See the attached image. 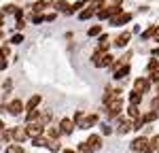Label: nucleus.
<instances>
[{"label":"nucleus","mask_w":159,"mask_h":153,"mask_svg":"<svg viewBox=\"0 0 159 153\" xmlns=\"http://www.w3.org/2000/svg\"><path fill=\"white\" fill-rule=\"evenodd\" d=\"M132 151H134V153H153L151 140L144 138V136H138V138H134V140H132Z\"/></svg>","instance_id":"nucleus-1"},{"label":"nucleus","mask_w":159,"mask_h":153,"mask_svg":"<svg viewBox=\"0 0 159 153\" xmlns=\"http://www.w3.org/2000/svg\"><path fill=\"white\" fill-rule=\"evenodd\" d=\"M106 104V113H108V117H119L123 111V100L121 96H117V98H112V100L104 102Z\"/></svg>","instance_id":"nucleus-2"},{"label":"nucleus","mask_w":159,"mask_h":153,"mask_svg":"<svg viewBox=\"0 0 159 153\" xmlns=\"http://www.w3.org/2000/svg\"><path fill=\"white\" fill-rule=\"evenodd\" d=\"M25 132H28V138H34L45 132V126L40 121H30V123H25Z\"/></svg>","instance_id":"nucleus-3"},{"label":"nucleus","mask_w":159,"mask_h":153,"mask_svg":"<svg viewBox=\"0 0 159 153\" xmlns=\"http://www.w3.org/2000/svg\"><path fill=\"white\" fill-rule=\"evenodd\" d=\"M125 75H129V62H123L119 60V64H115V79H123Z\"/></svg>","instance_id":"nucleus-4"},{"label":"nucleus","mask_w":159,"mask_h":153,"mask_svg":"<svg viewBox=\"0 0 159 153\" xmlns=\"http://www.w3.org/2000/svg\"><path fill=\"white\" fill-rule=\"evenodd\" d=\"M7 113H11V115H21V113H24V102L19 100V98L11 100L9 104H7Z\"/></svg>","instance_id":"nucleus-5"},{"label":"nucleus","mask_w":159,"mask_h":153,"mask_svg":"<svg viewBox=\"0 0 159 153\" xmlns=\"http://www.w3.org/2000/svg\"><path fill=\"white\" fill-rule=\"evenodd\" d=\"M127 21H132V15L129 13H117V15L110 17V24L112 26H123V24H127Z\"/></svg>","instance_id":"nucleus-6"},{"label":"nucleus","mask_w":159,"mask_h":153,"mask_svg":"<svg viewBox=\"0 0 159 153\" xmlns=\"http://www.w3.org/2000/svg\"><path fill=\"white\" fill-rule=\"evenodd\" d=\"M129 130H132V119L129 117H123V119L117 121V132L119 134H127Z\"/></svg>","instance_id":"nucleus-7"},{"label":"nucleus","mask_w":159,"mask_h":153,"mask_svg":"<svg viewBox=\"0 0 159 153\" xmlns=\"http://www.w3.org/2000/svg\"><path fill=\"white\" fill-rule=\"evenodd\" d=\"M25 138H28L25 126H17V128H13V140H15V142H24Z\"/></svg>","instance_id":"nucleus-8"},{"label":"nucleus","mask_w":159,"mask_h":153,"mask_svg":"<svg viewBox=\"0 0 159 153\" xmlns=\"http://www.w3.org/2000/svg\"><path fill=\"white\" fill-rule=\"evenodd\" d=\"M60 130H61V134H72L74 132V121L68 119V117H64L60 121Z\"/></svg>","instance_id":"nucleus-9"},{"label":"nucleus","mask_w":159,"mask_h":153,"mask_svg":"<svg viewBox=\"0 0 159 153\" xmlns=\"http://www.w3.org/2000/svg\"><path fill=\"white\" fill-rule=\"evenodd\" d=\"M148 87H151L148 79H136V83H134V91H138V94H147Z\"/></svg>","instance_id":"nucleus-10"},{"label":"nucleus","mask_w":159,"mask_h":153,"mask_svg":"<svg viewBox=\"0 0 159 153\" xmlns=\"http://www.w3.org/2000/svg\"><path fill=\"white\" fill-rule=\"evenodd\" d=\"M87 145L91 147V151H98V149H102V138H100L98 134H91L87 138Z\"/></svg>","instance_id":"nucleus-11"},{"label":"nucleus","mask_w":159,"mask_h":153,"mask_svg":"<svg viewBox=\"0 0 159 153\" xmlns=\"http://www.w3.org/2000/svg\"><path fill=\"white\" fill-rule=\"evenodd\" d=\"M129 38H132V32H121L119 36L115 38V45H117V47H125V45L129 43Z\"/></svg>","instance_id":"nucleus-12"},{"label":"nucleus","mask_w":159,"mask_h":153,"mask_svg":"<svg viewBox=\"0 0 159 153\" xmlns=\"http://www.w3.org/2000/svg\"><path fill=\"white\" fill-rule=\"evenodd\" d=\"M108 47H110V40H108V36H106V34H102V36H100V40H98V49L106 53V51H108Z\"/></svg>","instance_id":"nucleus-13"},{"label":"nucleus","mask_w":159,"mask_h":153,"mask_svg":"<svg viewBox=\"0 0 159 153\" xmlns=\"http://www.w3.org/2000/svg\"><path fill=\"white\" fill-rule=\"evenodd\" d=\"M47 147H49V151H53V153H60V151H61V142H60L57 138H49Z\"/></svg>","instance_id":"nucleus-14"},{"label":"nucleus","mask_w":159,"mask_h":153,"mask_svg":"<svg viewBox=\"0 0 159 153\" xmlns=\"http://www.w3.org/2000/svg\"><path fill=\"white\" fill-rule=\"evenodd\" d=\"M96 123H98V115H87L85 117V121H83V130H85V128H93L96 126Z\"/></svg>","instance_id":"nucleus-15"},{"label":"nucleus","mask_w":159,"mask_h":153,"mask_svg":"<svg viewBox=\"0 0 159 153\" xmlns=\"http://www.w3.org/2000/svg\"><path fill=\"white\" fill-rule=\"evenodd\" d=\"M38 115H40V111H36V109H28V113H25V123L38 121Z\"/></svg>","instance_id":"nucleus-16"},{"label":"nucleus","mask_w":159,"mask_h":153,"mask_svg":"<svg viewBox=\"0 0 159 153\" xmlns=\"http://www.w3.org/2000/svg\"><path fill=\"white\" fill-rule=\"evenodd\" d=\"M49 4H51L49 0H40V2H36V4L32 7V13H40V11H45V9H47Z\"/></svg>","instance_id":"nucleus-17"},{"label":"nucleus","mask_w":159,"mask_h":153,"mask_svg":"<svg viewBox=\"0 0 159 153\" xmlns=\"http://www.w3.org/2000/svg\"><path fill=\"white\" fill-rule=\"evenodd\" d=\"M51 119H53V115H51V111H45V113L38 115V121L43 123V126H47V123H51Z\"/></svg>","instance_id":"nucleus-18"},{"label":"nucleus","mask_w":159,"mask_h":153,"mask_svg":"<svg viewBox=\"0 0 159 153\" xmlns=\"http://www.w3.org/2000/svg\"><path fill=\"white\" fill-rule=\"evenodd\" d=\"M140 117H142V121H144V123H151V121H155V119H157V111H153V109H151L148 113L140 115Z\"/></svg>","instance_id":"nucleus-19"},{"label":"nucleus","mask_w":159,"mask_h":153,"mask_svg":"<svg viewBox=\"0 0 159 153\" xmlns=\"http://www.w3.org/2000/svg\"><path fill=\"white\" fill-rule=\"evenodd\" d=\"M127 115H129V119H136V117H140V109H138V104H132V102H129Z\"/></svg>","instance_id":"nucleus-20"},{"label":"nucleus","mask_w":159,"mask_h":153,"mask_svg":"<svg viewBox=\"0 0 159 153\" xmlns=\"http://www.w3.org/2000/svg\"><path fill=\"white\" fill-rule=\"evenodd\" d=\"M55 9H57L60 13H70V4L64 2V0H57V2H55Z\"/></svg>","instance_id":"nucleus-21"},{"label":"nucleus","mask_w":159,"mask_h":153,"mask_svg":"<svg viewBox=\"0 0 159 153\" xmlns=\"http://www.w3.org/2000/svg\"><path fill=\"white\" fill-rule=\"evenodd\" d=\"M72 121H74V126H76V128H81V126H83V121H85V113H83V111H76V115H74Z\"/></svg>","instance_id":"nucleus-22"},{"label":"nucleus","mask_w":159,"mask_h":153,"mask_svg":"<svg viewBox=\"0 0 159 153\" xmlns=\"http://www.w3.org/2000/svg\"><path fill=\"white\" fill-rule=\"evenodd\" d=\"M40 100H43V98H40L38 94H34V96H32V98L28 100V109H36L38 104H40Z\"/></svg>","instance_id":"nucleus-23"},{"label":"nucleus","mask_w":159,"mask_h":153,"mask_svg":"<svg viewBox=\"0 0 159 153\" xmlns=\"http://www.w3.org/2000/svg\"><path fill=\"white\" fill-rule=\"evenodd\" d=\"M0 138H2V142H9V140H13V130H7V128H4V130L0 132Z\"/></svg>","instance_id":"nucleus-24"},{"label":"nucleus","mask_w":159,"mask_h":153,"mask_svg":"<svg viewBox=\"0 0 159 153\" xmlns=\"http://www.w3.org/2000/svg\"><path fill=\"white\" fill-rule=\"evenodd\" d=\"M34 147H47V142H49V138H45V136H34Z\"/></svg>","instance_id":"nucleus-25"},{"label":"nucleus","mask_w":159,"mask_h":153,"mask_svg":"<svg viewBox=\"0 0 159 153\" xmlns=\"http://www.w3.org/2000/svg\"><path fill=\"white\" fill-rule=\"evenodd\" d=\"M140 100H142V94H138V91L132 89V94H129V102H132V104H140Z\"/></svg>","instance_id":"nucleus-26"},{"label":"nucleus","mask_w":159,"mask_h":153,"mask_svg":"<svg viewBox=\"0 0 159 153\" xmlns=\"http://www.w3.org/2000/svg\"><path fill=\"white\" fill-rule=\"evenodd\" d=\"M148 83H159V70H148Z\"/></svg>","instance_id":"nucleus-27"},{"label":"nucleus","mask_w":159,"mask_h":153,"mask_svg":"<svg viewBox=\"0 0 159 153\" xmlns=\"http://www.w3.org/2000/svg\"><path fill=\"white\" fill-rule=\"evenodd\" d=\"M7 153H24V147H21V142H15V145H11V147L7 149Z\"/></svg>","instance_id":"nucleus-28"},{"label":"nucleus","mask_w":159,"mask_h":153,"mask_svg":"<svg viewBox=\"0 0 159 153\" xmlns=\"http://www.w3.org/2000/svg\"><path fill=\"white\" fill-rule=\"evenodd\" d=\"M91 15H96V11H93L91 7H89V9H85V11H81V13H79V17H81V19H89Z\"/></svg>","instance_id":"nucleus-29"},{"label":"nucleus","mask_w":159,"mask_h":153,"mask_svg":"<svg viewBox=\"0 0 159 153\" xmlns=\"http://www.w3.org/2000/svg\"><path fill=\"white\" fill-rule=\"evenodd\" d=\"M76 153H93V151H91V147H89L87 142H81V145L76 147Z\"/></svg>","instance_id":"nucleus-30"},{"label":"nucleus","mask_w":159,"mask_h":153,"mask_svg":"<svg viewBox=\"0 0 159 153\" xmlns=\"http://www.w3.org/2000/svg\"><path fill=\"white\" fill-rule=\"evenodd\" d=\"M32 21H34V24H43V21H45V15H40V13H32Z\"/></svg>","instance_id":"nucleus-31"},{"label":"nucleus","mask_w":159,"mask_h":153,"mask_svg":"<svg viewBox=\"0 0 159 153\" xmlns=\"http://www.w3.org/2000/svg\"><path fill=\"white\" fill-rule=\"evenodd\" d=\"M100 34H102V26H93L89 30V36H100Z\"/></svg>","instance_id":"nucleus-32"},{"label":"nucleus","mask_w":159,"mask_h":153,"mask_svg":"<svg viewBox=\"0 0 159 153\" xmlns=\"http://www.w3.org/2000/svg\"><path fill=\"white\" fill-rule=\"evenodd\" d=\"M60 134H61V130H57V128H51L47 138H60Z\"/></svg>","instance_id":"nucleus-33"},{"label":"nucleus","mask_w":159,"mask_h":153,"mask_svg":"<svg viewBox=\"0 0 159 153\" xmlns=\"http://www.w3.org/2000/svg\"><path fill=\"white\" fill-rule=\"evenodd\" d=\"M151 147H153V151H159V134L151 138Z\"/></svg>","instance_id":"nucleus-34"},{"label":"nucleus","mask_w":159,"mask_h":153,"mask_svg":"<svg viewBox=\"0 0 159 153\" xmlns=\"http://www.w3.org/2000/svg\"><path fill=\"white\" fill-rule=\"evenodd\" d=\"M157 66H159V62H157V60H155V58H153V60H151V62L147 64V70H155Z\"/></svg>","instance_id":"nucleus-35"},{"label":"nucleus","mask_w":159,"mask_h":153,"mask_svg":"<svg viewBox=\"0 0 159 153\" xmlns=\"http://www.w3.org/2000/svg\"><path fill=\"white\" fill-rule=\"evenodd\" d=\"M151 109H153V111H159V96L151 100Z\"/></svg>","instance_id":"nucleus-36"},{"label":"nucleus","mask_w":159,"mask_h":153,"mask_svg":"<svg viewBox=\"0 0 159 153\" xmlns=\"http://www.w3.org/2000/svg\"><path fill=\"white\" fill-rule=\"evenodd\" d=\"M21 40H24V36H21V34H15V36L11 38V43H13V45H19Z\"/></svg>","instance_id":"nucleus-37"},{"label":"nucleus","mask_w":159,"mask_h":153,"mask_svg":"<svg viewBox=\"0 0 159 153\" xmlns=\"http://www.w3.org/2000/svg\"><path fill=\"white\" fill-rule=\"evenodd\" d=\"M2 13H15V7H13V4H7V7L2 9Z\"/></svg>","instance_id":"nucleus-38"},{"label":"nucleus","mask_w":159,"mask_h":153,"mask_svg":"<svg viewBox=\"0 0 159 153\" xmlns=\"http://www.w3.org/2000/svg\"><path fill=\"white\" fill-rule=\"evenodd\" d=\"M21 15H24L21 9H15V19H21Z\"/></svg>","instance_id":"nucleus-39"},{"label":"nucleus","mask_w":159,"mask_h":153,"mask_svg":"<svg viewBox=\"0 0 159 153\" xmlns=\"http://www.w3.org/2000/svg\"><path fill=\"white\" fill-rule=\"evenodd\" d=\"M148 36H153V28H148L147 32H144V34H142V38H148Z\"/></svg>","instance_id":"nucleus-40"},{"label":"nucleus","mask_w":159,"mask_h":153,"mask_svg":"<svg viewBox=\"0 0 159 153\" xmlns=\"http://www.w3.org/2000/svg\"><path fill=\"white\" fill-rule=\"evenodd\" d=\"M153 38H157V40H159V26H157V28H153Z\"/></svg>","instance_id":"nucleus-41"},{"label":"nucleus","mask_w":159,"mask_h":153,"mask_svg":"<svg viewBox=\"0 0 159 153\" xmlns=\"http://www.w3.org/2000/svg\"><path fill=\"white\" fill-rule=\"evenodd\" d=\"M24 21H21V19H17V24H15V28H17V30H21V28H24Z\"/></svg>","instance_id":"nucleus-42"},{"label":"nucleus","mask_w":159,"mask_h":153,"mask_svg":"<svg viewBox=\"0 0 159 153\" xmlns=\"http://www.w3.org/2000/svg\"><path fill=\"white\" fill-rule=\"evenodd\" d=\"M7 68V62H0V70H4Z\"/></svg>","instance_id":"nucleus-43"},{"label":"nucleus","mask_w":159,"mask_h":153,"mask_svg":"<svg viewBox=\"0 0 159 153\" xmlns=\"http://www.w3.org/2000/svg\"><path fill=\"white\" fill-rule=\"evenodd\" d=\"M2 130H4V121L0 119V132H2Z\"/></svg>","instance_id":"nucleus-44"},{"label":"nucleus","mask_w":159,"mask_h":153,"mask_svg":"<svg viewBox=\"0 0 159 153\" xmlns=\"http://www.w3.org/2000/svg\"><path fill=\"white\" fill-rule=\"evenodd\" d=\"M153 55H155V58H157V55H159V47H157V49H155V51H153Z\"/></svg>","instance_id":"nucleus-45"},{"label":"nucleus","mask_w":159,"mask_h":153,"mask_svg":"<svg viewBox=\"0 0 159 153\" xmlns=\"http://www.w3.org/2000/svg\"><path fill=\"white\" fill-rule=\"evenodd\" d=\"M61 153H76V151H70V149H64Z\"/></svg>","instance_id":"nucleus-46"},{"label":"nucleus","mask_w":159,"mask_h":153,"mask_svg":"<svg viewBox=\"0 0 159 153\" xmlns=\"http://www.w3.org/2000/svg\"><path fill=\"white\" fill-rule=\"evenodd\" d=\"M2 19H4V15H2V13H0V24H2Z\"/></svg>","instance_id":"nucleus-47"},{"label":"nucleus","mask_w":159,"mask_h":153,"mask_svg":"<svg viewBox=\"0 0 159 153\" xmlns=\"http://www.w3.org/2000/svg\"><path fill=\"white\" fill-rule=\"evenodd\" d=\"M0 38H2V30H0Z\"/></svg>","instance_id":"nucleus-48"}]
</instances>
